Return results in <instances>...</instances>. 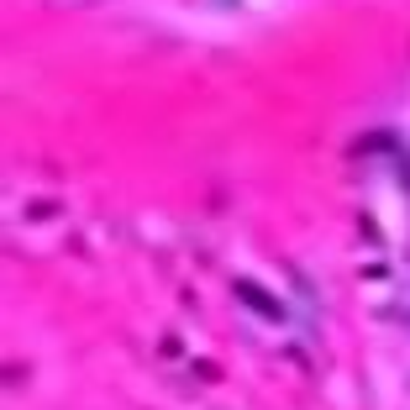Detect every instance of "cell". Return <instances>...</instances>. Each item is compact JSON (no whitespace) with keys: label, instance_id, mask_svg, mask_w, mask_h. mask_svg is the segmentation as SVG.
Returning a JSON list of instances; mask_svg holds the SVG:
<instances>
[{"label":"cell","instance_id":"1","mask_svg":"<svg viewBox=\"0 0 410 410\" xmlns=\"http://www.w3.org/2000/svg\"><path fill=\"white\" fill-rule=\"evenodd\" d=\"M237 295H242L247 306H258L263 315H269V321H284V306H279V300H269V295H263L258 284H237Z\"/></svg>","mask_w":410,"mask_h":410}]
</instances>
